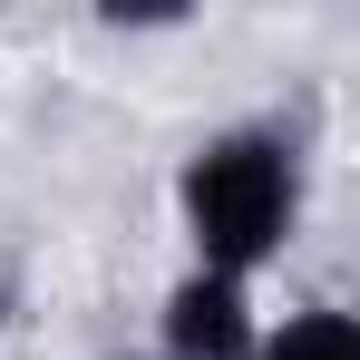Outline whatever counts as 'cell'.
<instances>
[{"label": "cell", "instance_id": "obj_1", "mask_svg": "<svg viewBox=\"0 0 360 360\" xmlns=\"http://www.w3.org/2000/svg\"><path fill=\"white\" fill-rule=\"evenodd\" d=\"M185 224L205 243V273H253L292 224V156L273 136H214L185 166Z\"/></svg>", "mask_w": 360, "mask_h": 360}, {"label": "cell", "instance_id": "obj_2", "mask_svg": "<svg viewBox=\"0 0 360 360\" xmlns=\"http://www.w3.org/2000/svg\"><path fill=\"white\" fill-rule=\"evenodd\" d=\"M166 351L176 360H253V311H243V283L224 273H195L166 302Z\"/></svg>", "mask_w": 360, "mask_h": 360}, {"label": "cell", "instance_id": "obj_3", "mask_svg": "<svg viewBox=\"0 0 360 360\" xmlns=\"http://www.w3.org/2000/svg\"><path fill=\"white\" fill-rule=\"evenodd\" d=\"M253 360H360V331H351V311H292L283 341H263Z\"/></svg>", "mask_w": 360, "mask_h": 360}]
</instances>
